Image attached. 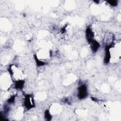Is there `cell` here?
Returning <instances> with one entry per match:
<instances>
[{
  "label": "cell",
  "mask_w": 121,
  "mask_h": 121,
  "mask_svg": "<svg viewBox=\"0 0 121 121\" xmlns=\"http://www.w3.org/2000/svg\"><path fill=\"white\" fill-rule=\"evenodd\" d=\"M25 81L23 80L17 81L15 83V88L17 89H22L23 88Z\"/></svg>",
  "instance_id": "cell-6"
},
{
  "label": "cell",
  "mask_w": 121,
  "mask_h": 121,
  "mask_svg": "<svg viewBox=\"0 0 121 121\" xmlns=\"http://www.w3.org/2000/svg\"><path fill=\"white\" fill-rule=\"evenodd\" d=\"M112 47V45H108L106 46L105 47V59H104V63L105 64H108L111 58V54H110V49Z\"/></svg>",
  "instance_id": "cell-4"
},
{
  "label": "cell",
  "mask_w": 121,
  "mask_h": 121,
  "mask_svg": "<svg viewBox=\"0 0 121 121\" xmlns=\"http://www.w3.org/2000/svg\"><path fill=\"white\" fill-rule=\"evenodd\" d=\"M107 3L108 4L111 5L112 6H116L118 4V2L115 0H113V1H108Z\"/></svg>",
  "instance_id": "cell-9"
},
{
  "label": "cell",
  "mask_w": 121,
  "mask_h": 121,
  "mask_svg": "<svg viewBox=\"0 0 121 121\" xmlns=\"http://www.w3.org/2000/svg\"><path fill=\"white\" fill-rule=\"evenodd\" d=\"M66 27H65H65H64L63 28H62V30H60V31L62 32V33H64L65 32V31H66L65 28H66Z\"/></svg>",
  "instance_id": "cell-11"
},
{
  "label": "cell",
  "mask_w": 121,
  "mask_h": 121,
  "mask_svg": "<svg viewBox=\"0 0 121 121\" xmlns=\"http://www.w3.org/2000/svg\"><path fill=\"white\" fill-rule=\"evenodd\" d=\"M95 3H97V4H98L99 3V1H94Z\"/></svg>",
  "instance_id": "cell-12"
},
{
  "label": "cell",
  "mask_w": 121,
  "mask_h": 121,
  "mask_svg": "<svg viewBox=\"0 0 121 121\" xmlns=\"http://www.w3.org/2000/svg\"><path fill=\"white\" fill-rule=\"evenodd\" d=\"M86 35L88 42L90 44L94 40V34L90 28H88L86 30Z\"/></svg>",
  "instance_id": "cell-3"
},
{
  "label": "cell",
  "mask_w": 121,
  "mask_h": 121,
  "mask_svg": "<svg viewBox=\"0 0 121 121\" xmlns=\"http://www.w3.org/2000/svg\"><path fill=\"white\" fill-rule=\"evenodd\" d=\"M44 116H45V118L48 121H50L51 120V118H52V116L49 113V111L48 110H46L45 112V113H44Z\"/></svg>",
  "instance_id": "cell-8"
},
{
  "label": "cell",
  "mask_w": 121,
  "mask_h": 121,
  "mask_svg": "<svg viewBox=\"0 0 121 121\" xmlns=\"http://www.w3.org/2000/svg\"><path fill=\"white\" fill-rule=\"evenodd\" d=\"M78 97L80 99H85L88 95V89L86 85L83 84L80 86L78 89Z\"/></svg>",
  "instance_id": "cell-1"
},
{
  "label": "cell",
  "mask_w": 121,
  "mask_h": 121,
  "mask_svg": "<svg viewBox=\"0 0 121 121\" xmlns=\"http://www.w3.org/2000/svg\"><path fill=\"white\" fill-rule=\"evenodd\" d=\"M16 97V96H12L10 98H9L8 100V102L9 103H12L14 102L15 101V99Z\"/></svg>",
  "instance_id": "cell-10"
},
{
  "label": "cell",
  "mask_w": 121,
  "mask_h": 121,
  "mask_svg": "<svg viewBox=\"0 0 121 121\" xmlns=\"http://www.w3.org/2000/svg\"><path fill=\"white\" fill-rule=\"evenodd\" d=\"M24 105L25 107L28 109H31L35 107L33 97L30 95H26L24 98Z\"/></svg>",
  "instance_id": "cell-2"
},
{
  "label": "cell",
  "mask_w": 121,
  "mask_h": 121,
  "mask_svg": "<svg viewBox=\"0 0 121 121\" xmlns=\"http://www.w3.org/2000/svg\"><path fill=\"white\" fill-rule=\"evenodd\" d=\"M91 46V49L93 52H96L98 50V48L100 47L99 43L97 41L93 40L92 42L90 44Z\"/></svg>",
  "instance_id": "cell-5"
},
{
  "label": "cell",
  "mask_w": 121,
  "mask_h": 121,
  "mask_svg": "<svg viewBox=\"0 0 121 121\" xmlns=\"http://www.w3.org/2000/svg\"><path fill=\"white\" fill-rule=\"evenodd\" d=\"M34 56L35 60H36V65L38 66H44V65H45L46 63L43 62V61H41V60H38L37 57V56L36 55H34Z\"/></svg>",
  "instance_id": "cell-7"
}]
</instances>
